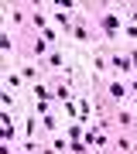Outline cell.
Here are the masks:
<instances>
[{
    "label": "cell",
    "instance_id": "obj_5",
    "mask_svg": "<svg viewBox=\"0 0 137 154\" xmlns=\"http://www.w3.org/2000/svg\"><path fill=\"white\" fill-rule=\"evenodd\" d=\"M51 151H55V154H69V144L62 140V137H55V140H51Z\"/></svg>",
    "mask_w": 137,
    "mask_h": 154
},
{
    "label": "cell",
    "instance_id": "obj_7",
    "mask_svg": "<svg viewBox=\"0 0 137 154\" xmlns=\"http://www.w3.org/2000/svg\"><path fill=\"white\" fill-rule=\"evenodd\" d=\"M0 48H4V55H11V48H14V45H11V34H4V38H0Z\"/></svg>",
    "mask_w": 137,
    "mask_h": 154
},
{
    "label": "cell",
    "instance_id": "obj_8",
    "mask_svg": "<svg viewBox=\"0 0 137 154\" xmlns=\"http://www.w3.org/2000/svg\"><path fill=\"white\" fill-rule=\"evenodd\" d=\"M7 86L17 89V86H21V75H17V72H7Z\"/></svg>",
    "mask_w": 137,
    "mask_h": 154
},
{
    "label": "cell",
    "instance_id": "obj_3",
    "mask_svg": "<svg viewBox=\"0 0 137 154\" xmlns=\"http://www.w3.org/2000/svg\"><path fill=\"white\" fill-rule=\"evenodd\" d=\"M113 123L120 127V130H134L137 127V116L127 110V106H117V113H113Z\"/></svg>",
    "mask_w": 137,
    "mask_h": 154
},
{
    "label": "cell",
    "instance_id": "obj_4",
    "mask_svg": "<svg viewBox=\"0 0 137 154\" xmlns=\"http://www.w3.org/2000/svg\"><path fill=\"white\" fill-rule=\"evenodd\" d=\"M41 72H45V69H38V62H24V65H21V75H24V79H31V82L41 75Z\"/></svg>",
    "mask_w": 137,
    "mask_h": 154
},
{
    "label": "cell",
    "instance_id": "obj_1",
    "mask_svg": "<svg viewBox=\"0 0 137 154\" xmlns=\"http://www.w3.org/2000/svg\"><path fill=\"white\" fill-rule=\"evenodd\" d=\"M106 96H110V103H123V99H130L127 96V79H110L106 82Z\"/></svg>",
    "mask_w": 137,
    "mask_h": 154
},
{
    "label": "cell",
    "instance_id": "obj_2",
    "mask_svg": "<svg viewBox=\"0 0 137 154\" xmlns=\"http://www.w3.org/2000/svg\"><path fill=\"white\" fill-rule=\"evenodd\" d=\"M93 21L99 24V28H106V34H110V38H113L117 31H123V21H120L117 14H110V11H103L99 17H93Z\"/></svg>",
    "mask_w": 137,
    "mask_h": 154
},
{
    "label": "cell",
    "instance_id": "obj_6",
    "mask_svg": "<svg viewBox=\"0 0 137 154\" xmlns=\"http://www.w3.org/2000/svg\"><path fill=\"white\" fill-rule=\"evenodd\" d=\"M117 151H120V154H130V151H134V144H130V140H127L123 134H120V140H117Z\"/></svg>",
    "mask_w": 137,
    "mask_h": 154
},
{
    "label": "cell",
    "instance_id": "obj_9",
    "mask_svg": "<svg viewBox=\"0 0 137 154\" xmlns=\"http://www.w3.org/2000/svg\"><path fill=\"white\" fill-rule=\"evenodd\" d=\"M11 21H14V24H24V11H17V7H14V11H11Z\"/></svg>",
    "mask_w": 137,
    "mask_h": 154
}]
</instances>
